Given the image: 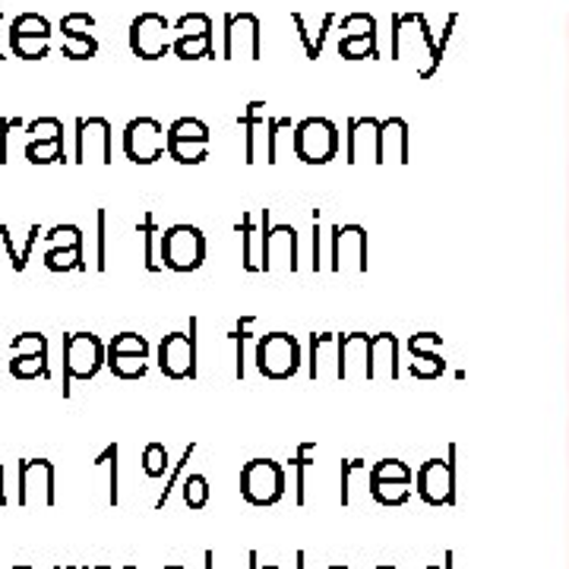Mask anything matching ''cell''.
<instances>
[{"instance_id":"cell-1","label":"cell","mask_w":569,"mask_h":569,"mask_svg":"<svg viewBox=\"0 0 569 569\" xmlns=\"http://www.w3.org/2000/svg\"><path fill=\"white\" fill-rule=\"evenodd\" d=\"M158 259L171 272H197L207 263V234L197 225H171L161 232Z\"/></svg>"},{"instance_id":"cell-2","label":"cell","mask_w":569,"mask_h":569,"mask_svg":"<svg viewBox=\"0 0 569 569\" xmlns=\"http://www.w3.org/2000/svg\"><path fill=\"white\" fill-rule=\"evenodd\" d=\"M291 149L304 165H330L338 156V127L330 118H304L291 130Z\"/></svg>"},{"instance_id":"cell-3","label":"cell","mask_w":569,"mask_h":569,"mask_svg":"<svg viewBox=\"0 0 569 569\" xmlns=\"http://www.w3.org/2000/svg\"><path fill=\"white\" fill-rule=\"evenodd\" d=\"M108 361V348L92 333H70L64 338V395H70L74 380H92Z\"/></svg>"},{"instance_id":"cell-4","label":"cell","mask_w":569,"mask_h":569,"mask_svg":"<svg viewBox=\"0 0 569 569\" xmlns=\"http://www.w3.org/2000/svg\"><path fill=\"white\" fill-rule=\"evenodd\" d=\"M257 370L266 380H291L301 370V342L288 333L257 338Z\"/></svg>"},{"instance_id":"cell-5","label":"cell","mask_w":569,"mask_h":569,"mask_svg":"<svg viewBox=\"0 0 569 569\" xmlns=\"http://www.w3.org/2000/svg\"><path fill=\"white\" fill-rule=\"evenodd\" d=\"M241 497L254 506H272L284 497V468L272 459H250L241 468Z\"/></svg>"},{"instance_id":"cell-6","label":"cell","mask_w":569,"mask_h":569,"mask_svg":"<svg viewBox=\"0 0 569 569\" xmlns=\"http://www.w3.org/2000/svg\"><path fill=\"white\" fill-rule=\"evenodd\" d=\"M124 153L133 165H156L168 153V130L156 118H133L124 127Z\"/></svg>"},{"instance_id":"cell-7","label":"cell","mask_w":569,"mask_h":569,"mask_svg":"<svg viewBox=\"0 0 569 569\" xmlns=\"http://www.w3.org/2000/svg\"><path fill=\"white\" fill-rule=\"evenodd\" d=\"M197 320H190V333H168L158 345V370L168 380L197 377Z\"/></svg>"},{"instance_id":"cell-8","label":"cell","mask_w":569,"mask_h":569,"mask_svg":"<svg viewBox=\"0 0 569 569\" xmlns=\"http://www.w3.org/2000/svg\"><path fill=\"white\" fill-rule=\"evenodd\" d=\"M10 52L20 60H42L52 52V23L38 13H20L10 23Z\"/></svg>"},{"instance_id":"cell-9","label":"cell","mask_w":569,"mask_h":569,"mask_svg":"<svg viewBox=\"0 0 569 569\" xmlns=\"http://www.w3.org/2000/svg\"><path fill=\"white\" fill-rule=\"evenodd\" d=\"M168 156L178 165H200L209 158V127L200 118H178L168 127Z\"/></svg>"},{"instance_id":"cell-10","label":"cell","mask_w":569,"mask_h":569,"mask_svg":"<svg viewBox=\"0 0 569 569\" xmlns=\"http://www.w3.org/2000/svg\"><path fill=\"white\" fill-rule=\"evenodd\" d=\"M168 20L161 13H140L130 23V52L136 54L140 60H158L171 52V38H168Z\"/></svg>"},{"instance_id":"cell-11","label":"cell","mask_w":569,"mask_h":569,"mask_svg":"<svg viewBox=\"0 0 569 569\" xmlns=\"http://www.w3.org/2000/svg\"><path fill=\"white\" fill-rule=\"evenodd\" d=\"M333 272H367V232L361 225H336L330 244Z\"/></svg>"},{"instance_id":"cell-12","label":"cell","mask_w":569,"mask_h":569,"mask_svg":"<svg viewBox=\"0 0 569 569\" xmlns=\"http://www.w3.org/2000/svg\"><path fill=\"white\" fill-rule=\"evenodd\" d=\"M263 54V38H259V20L254 13H228L225 16V45H222V60H259Z\"/></svg>"},{"instance_id":"cell-13","label":"cell","mask_w":569,"mask_h":569,"mask_svg":"<svg viewBox=\"0 0 569 569\" xmlns=\"http://www.w3.org/2000/svg\"><path fill=\"white\" fill-rule=\"evenodd\" d=\"M178 38L171 45V52L181 60H200V57H215L212 48V20L207 13H187L178 20Z\"/></svg>"},{"instance_id":"cell-14","label":"cell","mask_w":569,"mask_h":569,"mask_svg":"<svg viewBox=\"0 0 569 569\" xmlns=\"http://www.w3.org/2000/svg\"><path fill=\"white\" fill-rule=\"evenodd\" d=\"M298 266H301L298 232L291 225H272L266 234L263 272H298Z\"/></svg>"},{"instance_id":"cell-15","label":"cell","mask_w":569,"mask_h":569,"mask_svg":"<svg viewBox=\"0 0 569 569\" xmlns=\"http://www.w3.org/2000/svg\"><path fill=\"white\" fill-rule=\"evenodd\" d=\"M74 161L77 165H86V161L111 165V124L104 118H79Z\"/></svg>"},{"instance_id":"cell-16","label":"cell","mask_w":569,"mask_h":569,"mask_svg":"<svg viewBox=\"0 0 569 569\" xmlns=\"http://www.w3.org/2000/svg\"><path fill=\"white\" fill-rule=\"evenodd\" d=\"M57 493H54V466L48 459H23L20 462V503H45L54 506Z\"/></svg>"},{"instance_id":"cell-17","label":"cell","mask_w":569,"mask_h":569,"mask_svg":"<svg viewBox=\"0 0 569 569\" xmlns=\"http://www.w3.org/2000/svg\"><path fill=\"white\" fill-rule=\"evenodd\" d=\"M96 26V20L89 13H67L60 20V52L70 60H89L99 54V42L89 29Z\"/></svg>"},{"instance_id":"cell-18","label":"cell","mask_w":569,"mask_h":569,"mask_svg":"<svg viewBox=\"0 0 569 569\" xmlns=\"http://www.w3.org/2000/svg\"><path fill=\"white\" fill-rule=\"evenodd\" d=\"M269 209L259 212V225L254 212L241 215V266L247 272H263V250H266V234H269Z\"/></svg>"},{"instance_id":"cell-19","label":"cell","mask_w":569,"mask_h":569,"mask_svg":"<svg viewBox=\"0 0 569 569\" xmlns=\"http://www.w3.org/2000/svg\"><path fill=\"white\" fill-rule=\"evenodd\" d=\"M380 124L377 118H352L348 121V153L345 161L358 165V161H373L380 165Z\"/></svg>"},{"instance_id":"cell-20","label":"cell","mask_w":569,"mask_h":569,"mask_svg":"<svg viewBox=\"0 0 569 569\" xmlns=\"http://www.w3.org/2000/svg\"><path fill=\"white\" fill-rule=\"evenodd\" d=\"M417 493L431 506L453 503V466L443 462V459L424 462V466L417 468Z\"/></svg>"},{"instance_id":"cell-21","label":"cell","mask_w":569,"mask_h":569,"mask_svg":"<svg viewBox=\"0 0 569 569\" xmlns=\"http://www.w3.org/2000/svg\"><path fill=\"white\" fill-rule=\"evenodd\" d=\"M311 380H342V336L313 333L311 336Z\"/></svg>"},{"instance_id":"cell-22","label":"cell","mask_w":569,"mask_h":569,"mask_svg":"<svg viewBox=\"0 0 569 569\" xmlns=\"http://www.w3.org/2000/svg\"><path fill=\"white\" fill-rule=\"evenodd\" d=\"M409 355H412V377L417 380H434L443 373L440 336L437 333H414L409 336Z\"/></svg>"},{"instance_id":"cell-23","label":"cell","mask_w":569,"mask_h":569,"mask_svg":"<svg viewBox=\"0 0 569 569\" xmlns=\"http://www.w3.org/2000/svg\"><path fill=\"white\" fill-rule=\"evenodd\" d=\"M399 377V338L380 333L370 338V380H395Z\"/></svg>"},{"instance_id":"cell-24","label":"cell","mask_w":569,"mask_h":569,"mask_svg":"<svg viewBox=\"0 0 569 569\" xmlns=\"http://www.w3.org/2000/svg\"><path fill=\"white\" fill-rule=\"evenodd\" d=\"M370 338L367 333L342 336V380L367 377L370 380Z\"/></svg>"},{"instance_id":"cell-25","label":"cell","mask_w":569,"mask_h":569,"mask_svg":"<svg viewBox=\"0 0 569 569\" xmlns=\"http://www.w3.org/2000/svg\"><path fill=\"white\" fill-rule=\"evenodd\" d=\"M387 161L409 165V124L402 118H389L380 124V165Z\"/></svg>"},{"instance_id":"cell-26","label":"cell","mask_w":569,"mask_h":569,"mask_svg":"<svg viewBox=\"0 0 569 569\" xmlns=\"http://www.w3.org/2000/svg\"><path fill=\"white\" fill-rule=\"evenodd\" d=\"M269 124L266 102H250L244 114H237V127L244 130V161L254 165L257 161V130Z\"/></svg>"},{"instance_id":"cell-27","label":"cell","mask_w":569,"mask_h":569,"mask_svg":"<svg viewBox=\"0 0 569 569\" xmlns=\"http://www.w3.org/2000/svg\"><path fill=\"white\" fill-rule=\"evenodd\" d=\"M136 232H140V237H143V263H146V269H149V272H158V269H165V266H161V259H158V244H161V232H158L156 215H153V212H146Z\"/></svg>"},{"instance_id":"cell-28","label":"cell","mask_w":569,"mask_h":569,"mask_svg":"<svg viewBox=\"0 0 569 569\" xmlns=\"http://www.w3.org/2000/svg\"><path fill=\"white\" fill-rule=\"evenodd\" d=\"M38 234H42V228H38V225H32L26 234V244H23V247H16L10 228H7V225H0V237H3V244H7V254H10V263H13V272H23V269L29 266V259H32V247H35Z\"/></svg>"},{"instance_id":"cell-29","label":"cell","mask_w":569,"mask_h":569,"mask_svg":"<svg viewBox=\"0 0 569 569\" xmlns=\"http://www.w3.org/2000/svg\"><path fill=\"white\" fill-rule=\"evenodd\" d=\"M370 497H373L380 506H402V503H409V497H412V484L370 478Z\"/></svg>"},{"instance_id":"cell-30","label":"cell","mask_w":569,"mask_h":569,"mask_svg":"<svg viewBox=\"0 0 569 569\" xmlns=\"http://www.w3.org/2000/svg\"><path fill=\"white\" fill-rule=\"evenodd\" d=\"M338 57H345V60H364V57L377 60V57H380L377 38H370V35H342V42H338Z\"/></svg>"},{"instance_id":"cell-31","label":"cell","mask_w":569,"mask_h":569,"mask_svg":"<svg viewBox=\"0 0 569 569\" xmlns=\"http://www.w3.org/2000/svg\"><path fill=\"white\" fill-rule=\"evenodd\" d=\"M86 250L82 247H52L45 254V266L52 272H74V269H86Z\"/></svg>"},{"instance_id":"cell-32","label":"cell","mask_w":569,"mask_h":569,"mask_svg":"<svg viewBox=\"0 0 569 569\" xmlns=\"http://www.w3.org/2000/svg\"><path fill=\"white\" fill-rule=\"evenodd\" d=\"M108 370L118 377V380H140V377H146V370H149V364L143 355H108Z\"/></svg>"},{"instance_id":"cell-33","label":"cell","mask_w":569,"mask_h":569,"mask_svg":"<svg viewBox=\"0 0 569 569\" xmlns=\"http://www.w3.org/2000/svg\"><path fill=\"white\" fill-rule=\"evenodd\" d=\"M291 20H294V26H298V32H301V42H304V52H308V57H311V60H316V57L323 54V45H326V32H330V26L336 23L338 16H336V13H326V16H323L326 23H323V29L316 32V38L311 35V29L304 26V16H301V13H294Z\"/></svg>"},{"instance_id":"cell-34","label":"cell","mask_w":569,"mask_h":569,"mask_svg":"<svg viewBox=\"0 0 569 569\" xmlns=\"http://www.w3.org/2000/svg\"><path fill=\"white\" fill-rule=\"evenodd\" d=\"M26 158L32 161V165L64 161V136H54V140H29Z\"/></svg>"},{"instance_id":"cell-35","label":"cell","mask_w":569,"mask_h":569,"mask_svg":"<svg viewBox=\"0 0 569 569\" xmlns=\"http://www.w3.org/2000/svg\"><path fill=\"white\" fill-rule=\"evenodd\" d=\"M10 373L16 380H35V377H52L48 370V355H20L10 361Z\"/></svg>"},{"instance_id":"cell-36","label":"cell","mask_w":569,"mask_h":569,"mask_svg":"<svg viewBox=\"0 0 569 569\" xmlns=\"http://www.w3.org/2000/svg\"><path fill=\"white\" fill-rule=\"evenodd\" d=\"M108 355H143L149 358V342L140 333H121L108 342Z\"/></svg>"},{"instance_id":"cell-37","label":"cell","mask_w":569,"mask_h":569,"mask_svg":"<svg viewBox=\"0 0 569 569\" xmlns=\"http://www.w3.org/2000/svg\"><path fill=\"white\" fill-rule=\"evenodd\" d=\"M370 478H380V481H402V484H412L414 471L402 459H380L377 466L370 468Z\"/></svg>"},{"instance_id":"cell-38","label":"cell","mask_w":569,"mask_h":569,"mask_svg":"<svg viewBox=\"0 0 569 569\" xmlns=\"http://www.w3.org/2000/svg\"><path fill=\"white\" fill-rule=\"evenodd\" d=\"M181 493L190 510H203L209 503V481L203 475H190V478H183Z\"/></svg>"},{"instance_id":"cell-39","label":"cell","mask_w":569,"mask_h":569,"mask_svg":"<svg viewBox=\"0 0 569 569\" xmlns=\"http://www.w3.org/2000/svg\"><path fill=\"white\" fill-rule=\"evenodd\" d=\"M250 330H254V316H244L237 326H234L232 342H234V377L244 380V348H247V338H250Z\"/></svg>"},{"instance_id":"cell-40","label":"cell","mask_w":569,"mask_h":569,"mask_svg":"<svg viewBox=\"0 0 569 569\" xmlns=\"http://www.w3.org/2000/svg\"><path fill=\"white\" fill-rule=\"evenodd\" d=\"M168 449L161 446V443H149L146 449H143V471L149 475V478H165V471H168Z\"/></svg>"},{"instance_id":"cell-41","label":"cell","mask_w":569,"mask_h":569,"mask_svg":"<svg viewBox=\"0 0 569 569\" xmlns=\"http://www.w3.org/2000/svg\"><path fill=\"white\" fill-rule=\"evenodd\" d=\"M284 130H291L288 118H269V124H266V161L269 165L279 161V140H282Z\"/></svg>"},{"instance_id":"cell-42","label":"cell","mask_w":569,"mask_h":569,"mask_svg":"<svg viewBox=\"0 0 569 569\" xmlns=\"http://www.w3.org/2000/svg\"><path fill=\"white\" fill-rule=\"evenodd\" d=\"M10 352H13V358H20V355H48V338L42 333H23V336L13 338Z\"/></svg>"},{"instance_id":"cell-43","label":"cell","mask_w":569,"mask_h":569,"mask_svg":"<svg viewBox=\"0 0 569 569\" xmlns=\"http://www.w3.org/2000/svg\"><path fill=\"white\" fill-rule=\"evenodd\" d=\"M45 237L52 241V247H82L86 250V237L79 225H54Z\"/></svg>"},{"instance_id":"cell-44","label":"cell","mask_w":569,"mask_h":569,"mask_svg":"<svg viewBox=\"0 0 569 569\" xmlns=\"http://www.w3.org/2000/svg\"><path fill=\"white\" fill-rule=\"evenodd\" d=\"M342 32L345 35H370V38H377V20L370 13H348V16H342Z\"/></svg>"},{"instance_id":"cell-45","label":"cell","mask_w":569,"mask_h":569,"mask_svg":"<svg viewBox=\"0 0 569 569\" xmlns=\"http://www.w3.org/2000/svg\"><path fill=\"white\" fill-rule=\"evenodd\" d=\"M96 228H99V234H96V269L104 272L108 269V212L104 209L96 212Z\"/></svg>"},{"instance_id":"cell-46","label":"cell","mask_w":569,"mask_h":569,"mask_svg":"<svg viewBox=\"0 0 569 569\" xmlns=\"http://www.w3.org/2000/svg\"><path fill=\"white\" fill-rule=\"evenodd\" d=\"M96 466L111 468V481H108V484H111V493H108V503L118 506V443H111V446L104 449L102 456L96 459Z\"/></svg>"},{"instance_id":"cell-47","label":"cell","mask_w":569,"mask_h":569,"mask_svg":"<svg viewBox=\"0 0 569 569\" xmlns=\"http://www.w3.org/2000/svg\"><path fill=\"white\" fill-rule=\"evenodd\" d=\"M29 133L32 140H54V136H64V124L57 118H38L29 124Z\"/></svg>"},{"instance_id":"cell-48","label":"cell","mask_w":569,"mask_h":569,"mask_svg":"<svg viewBox=\"0 0 569 569\" xmlns=\"http://www.w3.org/2000/svg\"><path fill=\"white\" fill-rule=\"evenodd\" d=\"M13 127H23V121L20 118H3L0 121V165H7L10 161V130Z\"/></svg>"},{"instance_id":"cell-49","label":"cell","mask_w":569,"mask_h":569,"mask_svg":"<svg viewBox=\"0 0 569 569\" xmlns=\"http://www.w3.org/2000/svg\"><path fill=\"white\" fill-rule=\"evenodd\" d=\"M193 449H197V446H193V443H190V446H187V449H183L181 462H178V468H175V471H171V478H168V488H165V491H161V497H158V500H156V510H161V506H165V500H168V497H171V488H175V484H178V475H181L183 462H190V456H193Z\"/></svg>"},{"instance_id":"cell-50","label":"cell","mask_w":569,"mask_h":569,"mask_svg":"<svg viewBox=\"0 0 569 569\" xmlns=\"http://www.w3.org/2000/svg\"><path fill=\"white\" fill-rule=\"evenodd\" d=\"M313 269H320L323 266V257H320V212L313 215Z\"/></svg>"},{"instance_id":"cell-51","label":"cell","mask_w":569,"mask_h":569,"mask_svg":"<svg viewBox=\"0 0 569 569\" xmlns=\"http://www.w3.org/2000/svg\"><path fill=\"white\" fill-rule=\"evenodd\" d=\"M250 560H254V569H282V567H276V564H266V567H257V554H250Z\"/></svg>"},{"instance_id":"cell-52","label":"cell","mask_w":569,"mask_h":569,"mask_svg":"<svg viewBox=\"0 0 569 569\" xmlns=\"http://www.w3.org/2000/svg\"><path fill=\"white\" fill-rule=\"evenodd\" d=\"M373 569H399V567H389V564H380V567H373Z\"/></svg>"},{"instance_id":"cell-53","label":"cell","mask_w":569,"mask_h":569,"mask_svg":"<svg viewBox=\"0 0 569 569\" xmlns=\"http://www.w3.org/2000/svg\"><path fill=\"white\" fill-rule=\"evenodd\" d=\"M3 500H7V497H3V481H0V503H3Z\"/></svg>"},{"instance_id":"cell-54","label":"cell","mask_w":569,"mask_h":569,"mask_svg":"<svg viewBox=\"0 0 569 569\" xmlns=\"http://www.w3.org/2000/svg\"><path fill=\"white\" fill-rule=\"evenodd\" d=\"M82 569H89V567H82ZM92 569H111V567H104V564H99V567H92Z\"/></svg>"},{"instance_id":"cell-55","label":"cell","mask_w":569,"mask_h":569,"mask_svg":"<svg viewBox=\"0 0 569 569\" xmlns=\"http://www.w3.org/2000/svg\"><path fill=\"white\" fill-rule=\"evenodd\" d=\"M13 569H35V567H26V564H20V567H13Z\"/></svg>"},{"instance_id":"cell-56","label":"cell","mask_w":569,"mask_h":569,"mask_svg":"<svg viewBox=\"0 0 569 569\" xmlns=\"http://www.w3.org/2000/svg\"><path fill=\"white\" fill-rule=\"evenodd\" d=\"M326 569H352V567H326Z\"/></svg>"},{"instance_id":"cell-57","label":"cell","mask_w":569,"mask_h":569,"mask_svg":"<svg viewBox=\"0 0 569 569\" xmlns=\"http://www.w3.org/2000/svg\"><path fill=\"white\" fill-rule=\"evenodd\" d=\"M121 569H136V567H133V564H127V567H121Z\"/></svg>"},{"instance_id":"cell-58","label":"cell","mask_w":569,"mask_h":569,"mask_svg":"<svg viewBox=\"0 0 569 569\" xmlns=\"http://www.w3.org/2000/svg\"><path fill=\"white\" fill-rule=\"evenodd\" d=\"M0 481H3V466H0Z\"/></svg>"},{"instance_id":"cell-59","label":"cell","mask_w":569,"mask_h":569,"mask_svg":"<svg viewBox=\"0 0 569 569\" xmlns=\"http://www.w3.org/2000/svg\"><path fill=\"white\" fill-rule=\"evenodd\" d=\"M165 569H183V567H165Z\"/></svg>"},{"instance_id":"cell-60","label":"cell","mask_w":569,"mask_h":569,"mask_svg":"<svg viewBox=\"0 0 569 569\" xmlns=\"http://www.w3.org/2000/svg\"><path fill=\"white\" fill-rule=\"evenodd\" d=\"M424 569H440V567H424Z\"/></svg>"},{"instance_id":"cell-61","label":"cell","mask_w":569,"mask_h":569,"mask_svg":"<svg viewBox=\"0 0 569 569\" xmlns=\"http://www.w3.org/2000/svg\"><path fill=\"white\" fill-rule=\"evenodd\" d=\"M0 373H3V364H0Z\"/></svg>"},{"instance_id":"cell-62","label":"cell","mask_w":569,"mask_h":569,"mask_svg":"<svg viewBox=\"0 0 569 569\" xmlns=\"http://www.w3.org/2000/svg\"><path fill=\"white\" fill-rule=\"evenodd\" d=\"M0 60H3V57H0Z\"/></svg>"}]
</instances>
